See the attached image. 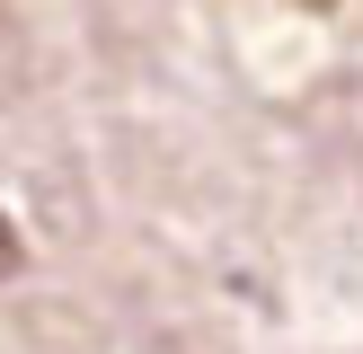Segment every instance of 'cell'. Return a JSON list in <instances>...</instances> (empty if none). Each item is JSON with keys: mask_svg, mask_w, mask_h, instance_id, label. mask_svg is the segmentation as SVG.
Wrapping results in <instances>:
<instances>
[{"mask_svg": "<svg viewBox=\"0 0 363 354\" xmlns=\"http://www.w3.org/2000/svg\"><path fill=\"white\" fill-rule=\"evenodd\" d=\"M18 266H27V239H18V222H9V212H0V283H9Z\"/></svg>", "mask_w": 363, "mask_h": 354, "instance_id": "cell-1", "label": "cell"}]
</instances>
